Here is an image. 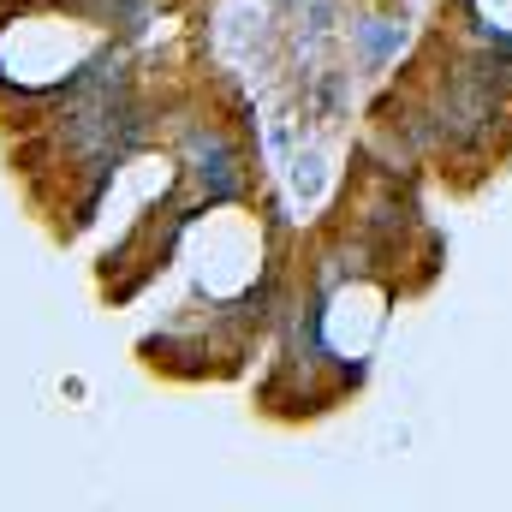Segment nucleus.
<instances>
[{
    "mask_svg": "<svg viewBox=\"0 0 512 512\" xmlns=\"http://www.w3.org/2000/svg\"><path fill=\"white\" fill-rule=\"evenodd\" d=\"M102 0H12L0 30V90L66 96L108 54Z\"/></svg>",
    "mask_w": 512,
    "mask_h": 512,
    "instance_id": "nucleus-1",
    "label": "nucleus"
}]
</instances>
